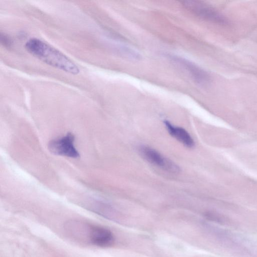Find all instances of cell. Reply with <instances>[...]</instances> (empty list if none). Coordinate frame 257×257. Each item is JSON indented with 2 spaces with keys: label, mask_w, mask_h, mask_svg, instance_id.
<instances>
[{
  "label": "cell",
  "mask_w": 257,
  "mask_h": 257,
  "mask_svg": "<svg viewBox=\"0 0 257 257\" xmlns=\"http://www.w3.org/2000/svg\"><path fill=\"white\" fill-rule=\"evenodd\" d=\"M88 239L92 244L101 247H107L112 245L114 238L112 233L104 227L95 226H87Z\"/></svg>",
  "instance_id": "6"
},
{
  "label": "cell",
  "mask_w": 257,
  "mask_h": 257,
  "mask_svg": "<svg viewBox=\"0 0 257 257\" xmlns=\"http://www.w3.org/2000/svg\"><path fill=\"white\" fill-rule=\"evenodd\" d=\"M25 47L29 53L47 65L73 75L80 72L78 66L71 59L41 40L31 38Z\"/></svg>",
  "instance_id": "1"
},
{
  "label": "cell",
  "mask_w": 257,
  "mask_h": 257,
  "mask_svg": "<svg viewBox=\"0 0 257 257\" xmlns=\"http://www.w3.org/2000/svg\"><path fill=\"white\" fill-rule=\"evenodd\" d=\"M0 40L1 44L6 47L10 48L13 44L11 39L5 33H1Z\"/></svg>",
  "instance_id": "8"
},
{
  "label": "cell",
  "mask_w": 257,
  "mask_h": 257,
  "mask_svg": "<svg viewBox=\"0 0 257 257\" xmlns=\"http://www.w3.org/2000/svg\"><path fill=\"white\" fill-rule=\"evenodd\" d=\"M138 151L147 162L170 173L176 174L180 171L179 167L174 162L166 158L155 149L148 146H140Z\"/></svg>",
  "instance_id": "2"
},
{
  "label": "cell",
  "mask_w": 257,
  "mask_h": 257,
  "mask_svg": "<svg viewBox=\"0 0 257 257\" xmlns=\"http://www.w3.org/2000/svg\"><path fill=\"white\" fill-rule=\"evenodd\" d=\"M183 6L202 19L218 24H226V19L213 8L202 2L194 1L182 2Z\"/></svg>",
  "instance_id": "3"
},
{
  "label": "cell",
  "mask_w": 257,
  "mask_h": 257,
  "mask_svg": "<svg viewBox=\"0 0 257 257\" xmlns=\"http://www.w3.org/2000/svg\"><path fill=\"white\" fill-rule=\"evenodd\" d=\"M165 127L169 134L187 148L194 146V141L184 128L173 125L170 122L166 120L164 121Z\"/></svg>",
  "instance_id": "7"
},
{
  "label": "cell",
  "mask_w": 257,
  "mask_h": 257,
  "mask_svg": "<svg viewBox=\"0 0 257 257\" xmlns=\"http://www.w3.org/2000/svg\"><path fill=\"white\" fill-rule=\"evenodd\" d=\"M75 137L71 133L65 136L51 140L48 144V149L53 154L71 158H78L79 153L74 146Z\"/></svg>",
  "instance_id": "4"
},
{
  "label": "cell",
  "mask_w": 257,
  "mask_h": 257,
  "mask_svg": "<svg viewBox=\"0 0 257 257\" xmlns=\"http://www.w3.org/2000/svg\"><path fill=\"white\" fill-rule=\"evenodd\" d=\"M164 56L183 68L197 84L205 85L210 82L209 74L192 62L176 55L165 54Z\"/></svg>",
  "instance_id": "5"
}]
</instances>
